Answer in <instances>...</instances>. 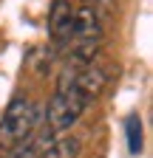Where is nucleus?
I'll return each mask as SVG.
<instances>
[{"label":"nucleus","mask_w":153,"mask_h":158,"mask_svg":"<svg viewBox=\"0 0 153 158\" xmlns=\"http://www.w3.org/2000/svg\"><path fill=\"white\" fill-rule=\"evenodd\" d=\"M94 11H97L99 23L105 26L108 20L113 17V11H116V0H94Z\"/></svg>","instance_id":"obj_9"},{"label":"nucleus","mask_w":153,"mask_h":158,"mask_svg":"<svg viewBox=\"0 0 153 158\" xmlns=\"http://www.w3.org/2000/svg\"><path fill=\"white\" fill-rule=\"evenodd\" d=\"M48 31L54 43H68L74 34V9L68 0H54L48 11Z\"/></svg>","instance_id":"obj_4"},{"label":"nucleus","mask_w":153,"mask_h":158,"mask_svg":"<svg viewBox=\"0 0 153 158\" xmlns=\"http://www.w3.org/2000/svg\"><path fill=\"white\" fill-rule=\"evenodd\" d=\"M125 133H128V150L136 155V152H142V118L133 113V116H128V122H125Z\"/></svg>","instance_id":"obj_8"},{"label":"nucleus","mask_w":153,"mask_h":158,"mask_svg":"<svg viewBox=\"0 0 153 158\" xmlns=\"http://www.w3.org/2000/svg\"><path fill=\"white\" fill-rule=\"evenodd\" d=\"M102 23H99V17H97V11H94V6L91 3H85V6H80L74 11V40L76 43H99V37H102Z\"/></svg>","instance_id":"obj_3"},{"label":"nucleus","mask_w":153,"mask_h":158,"mask_svg":"<svg viewBox=\"0 0 153 158\" xmlns=\"http://www.w3.org/2000/svg\"><path fill=\"white\" fill-rule=\"evenodd\" d=\"M76 152H80V138L65 135V138H57L40 158H76Z\"/></svg>","instance_id":"obj_7"},{"label":"nucleus","mask_w":153,"mask_h":158,"mask_svg":"<svg viewBox=\"0 0 153 158\" xmlns=\"http://www.w3.org/2000/svg\"><path fill=\"white\" fill-rule=\"evenodd\" d=\"M88 105H91V102L76 93V90H74V85L57 88V93L51 96V102H48L46 127H51L54 133L68 130L71 124H76V122H80V116L85 113V107H88Z\"/></svg>","instance_id":"obj_2"},{"label":"nucleus","mask_w":153,"mask_h":158,"mask_svg":"<svg viewBox=\"0 0 153 158\" xmlns=\"http://www.w3.org/2000/svg\"><path fill=\"white\" fill-rule=\"evenodd\" d=\"M74 90L80 93L82 99H88V102H94L99 93H102V88L108 85V73L102 71V68H97V65H85V68H80L74 73Z\"/></svg>","instance_id":"obj_5"},{"label":"nucleus","mask_w":153,"mask_h":158,"mask_svg":"<svg viewBox=\"0 0 153 158\" xmlns=\"http://www.w3.org/2000/svg\"><path fill=\"white\" fill-rule=\"evenodd\" d=\"M37 130V105L28 96H14L0 118V150H14Z\"/></svg>","instance_id":"obj_1"},{"label":"nucleus","mask_w":153,"mask_h":158,"mask_svg":"<svg viewBox=\"0 0 153 158\" xmlns=\"http://www.w3.org/2000/svg\"><path fill=\"white\" fill-rule=\"evenodd\" d=\"M54 141H57V133L51 127H43V130H34L26 141H20L11 152H14V158H40Z\"/></svg>","instance_id":"obj_6"}]
</instances>
